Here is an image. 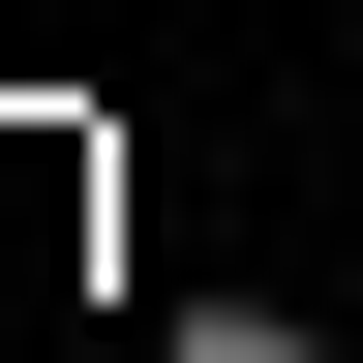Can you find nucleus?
Instances as JSON below:
<instances>
[{"instance_id": "obj_1", "label": "nucleus", "mask_w": 363, "mask_h": 363, "mask_svg": "<svg viewBox=\"0 0 363 363\" xmlns=\"http://www.w3.org/2000/svg\"><path fill=\"white\" fill-rule=\"evenodd\" d=\"M152 363H333V333H303V303H182Z\"/></svg>"}]
</instances>
